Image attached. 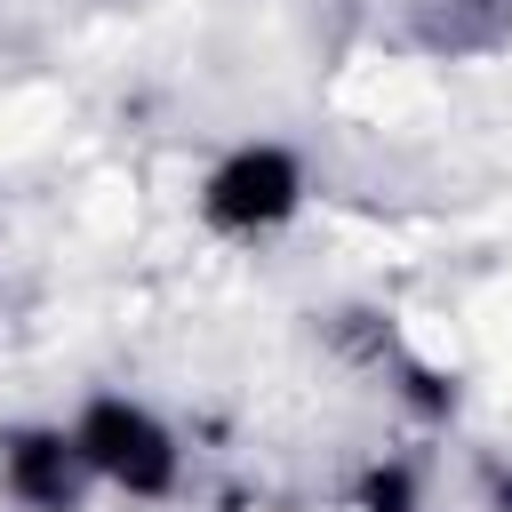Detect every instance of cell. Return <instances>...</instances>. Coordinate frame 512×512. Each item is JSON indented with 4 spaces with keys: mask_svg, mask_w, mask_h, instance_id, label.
<instances>
[{
    "mask_svg": "<svg viewBox=\"0 0 512 512\" xmlns=\"http://www.w3.org/2000/svg\"><path fill=\"white\" fill-rule=\"evenodd\" d=\"M72 440H80L88 472L120 480L128 496H160V488L176 480V448H168V432H160L144 408H128V400H96V408L80 416Z\"/></svg>",
    "mask_w": 512,
    "mask_h": 512,
    "instance_id": "1",
    "label": "cell"
},
{
    "mask_svg": "<svg viewBox=\"0 0 512 512\" xmlns=\"http://www.w3.org/2000/svg\"><path fill=\"white\" fill-rule=\"evenodd\" d=\"M296 192H304V176H296L288 152H272V144L232 152V160L208 176V224H224V232H264V224H280V216L296 208Z\"/></svg>",
    "mask_w": 512,
    "mask_h": 512,
    "instance_id": "2",
    "label": "cell"
},
{
    "mask_svg": "<svg viewBox=\"0 0 512 512\" xmlns=\"http://www.w3.org/2000/svg\"><path fill=\"white\" fill-rule=\"evenodd\" d=\"M80 440H64V432H16L8 440V488L24 496V504H40V512H72V496H80Z\"/></svg>",
    "mask_w": 512,
    "mask_h": 512,
    "instance_id": "3",
    "label": "cell"
},
{
    "mask_svg": "<svg viewBox=\"0 0 512 512\" xmlns=\"http://www.w3.org/2000/svg\"><path fill=\"white\" fill-rule=\"evenodd\" d=\"M360 512H408V472H376L368 496H360Z\"/></svg>",
    "mask_w": 512,
    "mask_h": 512,
    "instance_id": "4",
    "label": "cell"
},
{
    "mask_svg": "<svg viewBox=\"0 0 512 512\" xmlns=\"http://www.w3.org/2000/svg\"><path fill=\"white\" fill-rule=\"evenodd\" d=\"M496 504H504V512H512V480H504V488H496Z\"/></svg>",
    "mask_w": 512,
    "mask_h": 512,
    "instance_id": "5",
    "label": "cell"
}]
</instances>
